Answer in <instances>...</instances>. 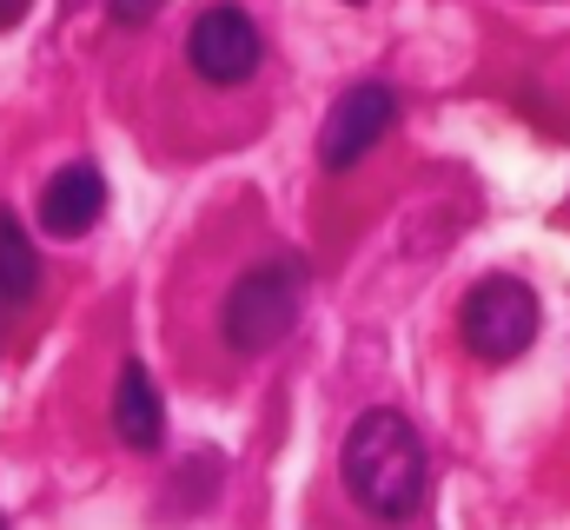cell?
I'll use <instances>...</instances> for the list:
<instances>
[{
    "instance_id": "6da1fadb",
    "label": "cell",
    "mask_w": 570,
    "mask_h": 530,
    "mask_svg": "<svg viewBox=\"0 0 570 530\" xmlns=\"http://www.w3.org/2000/svg\"><path fill=\"white\" fill-rule=\"evenodd\" d=\"M338 471H345V491L372 511V518H385V524H399V518H412L419 504H425V444H419V431H412V418L405 411H365L352 431H345V451H338Z\"/></svg>"
},
{
    "instance_id": "7a4b0ae2",
    "label": "cell",
    "mask_w": 570,
    "mask_h": 530,
    "mask_svg": "<svg viewBox=\"0 0 570 530\" xmlns=\"http://www.w3.org/2000/svg\"><path fill=\"white\" fill-rule=\"evenodd\" d=\"M298 312H305V265L298 259L253 265V272L226 292V345L246 352V359H259V352H273L279 338H292Z\"/></svg>"
},
{
    "instance_id": "3957f363",
    "label": "cell",
    "mask_w": 570,
    "mask_h": 530,
    "mask_svg": "<svg viewBox=\"0 0 570 530\" xmlns=\"http://www.w3.org/2000/svg\"><path fill=\"white\" fill-rule=\"evenodd\" d=\"M538 325H544L538 292H531L524 278H511V272L478 278L471 298H464V312H458V332H464V345H471L484 365H511V359H524L531 338H538Z\"/></svg>"
},
{
    "instance_id": "277c9868",
    "label": "cell",
    "mask_w": 570,
    "mask_h": 530,
    "mask_svg": "<svg viewBox=\"0 0 570 530\" xmlns=\"http://www.w3.org/2000/svg\"><path fill=\"white\" fill-rule=\"evenodd\" d=\"M259 60H266V40H259V20L246 7H206L186 33V67L206 87H239L259 73Z\"/></svg>"
},
{
    "instance_id": "5b68a950",
    "label": "cell",
    "mask_w": 570,
    "mask_h": 530,
    "mask_svg": "<svg viewBox=\"0 0 570 530\" xmlns=\"http://www.w3.org/2000/svg\"><path fill=\"white\" fill-rule=\"evenodd\" d=\"M392 120H399V94H392L385 80H358V87H345V94L332 100L325 127H318V159H325L332 173L358 166V159L392 132Z\"/></svg>"
},
{
    "instance_id": "8992f818",
    "label": "cell",
    "mask_w": 570,
    "mask_h": 530,
    "mask_svg": "<svg viewBox=\"0 0 570 530\" xmlns=\"http://www.w3.org/2000/svg\"><path fill=\"white\" fill-rule=\"evenodd\" d=\"M107 219V173L94 166V159H73V166H60L47 186H40V226L53 233V239H80V233H94Z\"/></svg>"
},
{
    "instance_id": "52a82bcc",
    "label": "cell",
    "mask_w": 570,
    "mask_h": 530,
    "mask_svg": "<svg viewBox=\"0 0 570 530\" xmlns=\"http://www.w3.org/2000/svg\"><path fill=\"white\" fill-rule=\"evenodd\" d=\"M114 431L127 451H159L166 444V404H159V385L146 379V365H127L120 385H114Z\"/></svg>"
},
{
    "instance_id": "ba28073f",
    "label": "cell",
    "mask_w": 570,
    "mask_h": 530,
    "mask_svg": "<svg viewBox=\"0 0 570 530\" xmlns=\"http://www.w3.org/2000/svg\"><path fill=\"white\" fill-rule=\"evenodd\" d=\"M40 292V253L27 239V226L13 219V206H0V318L20 312Z\"/></svg>"
},
{
    "instance_id": "9c48e42d",
    "label": "cell",
    "mask_w": 570,
    "mask_h": 530,
    "mask_svg": "<svg viewBox=\"0 0 570 530\" xmlns=\"http://www.w3.org/2000/svg\"><path fill=\"white\" fill-rule=\"evenodd\" d=\"M107 7H114V20H120V27H146L166 0H107Z\"/></svg>"
},
{
    "instance_id": "30bf717a",
    "label": "cell",
    "mask_w": 570,
    "mask_h": 530,
    "mask_svg": "<svg viewBox=\"0 0 570 530\" xmlns=\"http://www.w3.org/2000/svg\"><path fill=\"white\" fill-rule=\"evenodd\" d=\"M27 7H33V0H0V33H13V27L27 20Z\"/></svg>"
},
{
    "instance_id": "8fae6325",
    "label": "cell",
    "mask_w": 570,
    "mask_h": 530,
    "mask_svg": "<svg viewBox=\"0 0 570 530\" xmlns=\"http://www.w3.org/2000/svg\"><path fill=\"white\" fill-rule=\"evenodd\" d=\"M345 7H365V0H345Z\"/></svg>"
},
{
    "instance_id": "7c38bea8",
    "label": "cell",
    "mask_w": 570,
    "mask_h": 530,
    "mask_svg": "<svg viewBox=\"0 0 570 530\" xmlns=\"http://www.w3.org/2000/svg\"><path fill=\"white\" fill-rule=\"evenodd\" d=\"M0 530H7V518H0Z\"/></svg>"
}]
</instances>
